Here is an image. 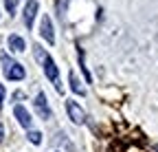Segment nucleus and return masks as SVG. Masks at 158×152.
<instances>
[{
    "label": "nucleus",
    "instance_id": "nucleus-1",
    "mask_svg": "<svg viewBox=\"0 0 158 152\" xmlns=\"http://www.w3.org/2000/svg\"><path fill=\"white\" fill-rule=\"evenodd\" d=\"M2 64H5V75H7V80H13V82H20V80H24V68L22 64H18L13 60H9L7 55H2Z\"/></svg>",
    "mask_w": 158,
    "mask_h": 152
},
{
    "label": "nucleus",
    "instance_id": "nucleus-2",
    "mask_svg": "<svg viewBox=\"0 0 158 152\" xmlns=\"http://www.w3.org/2000/svg\"><path fill=\"white\" fill-rule=\"evenodd\" d=\"M44 75H46V77L55 84V88L59 90V93H62V82H59V71H57V66H55V62L51 60V58H46L44 62Z\"/></svg>",
    "mask_w": 158,
    "mask_h": 152
},
{
    "label": "nucleus",
    "instance_id": "nucleus-3",
    "mask_svg": "<svg viewBox=\"0 0 158 152\" xmlns=\"http://www.w3.org/2000/svg\"><path fill=\"white\" fill-rule=\"evenodd\" d=\"M35 108H37V115H40V119H51V108H48V104H46V95L44 93H37V97H35Z\"/></svg>",
    "mask_w": 158,
    "mask_h": 152
},
{
    "label": "nucleus",
    "instance_id": "nucleus-4",
    "mask_svg": "<svg viewBox=\"0 0 158 152\" xmlns=\"http://www.w3.org/2000/svg\"><path fill=\"white\" fill-rule=\"evenodd\" d=\"M66 112H68V117L79 126V124H84L86 121V112L81 110V108H79L75 102H66Z\"/></svg>",
    "mask_w": 158,
    "mask_h": 152
},
{
    "label": "nucleus",
    "instance_id": "nucleus-5",
    "mask_svg": "<svg viewBox=\"0 0 158 152\" xmlns=\"http://www.w3.org/2000/svg\"><path fill=\"white\" fill-rule=\"evenodd\" d=\"M40 33H42V37H44L48 44H55V33H53V24H51V18H48V15L42 18V27H40Z\"/></svg>",
    "mask_w": 158,
    "mask_h": 152
},
{
    "label": "nucleus",
    "instance_id": "nucleus-6",
    "mask_svg": "<svg viewBox=\"0 0 158 152\" xmlns=\"http://www.w3.org/2000/svg\"><path fill=\"white\" fill-rule=\"evenodd\" d=\"M13 115H15V119L20 121V126L31 128V115H29V110H27L22 104H18V106L13 108Z\"/></svg>",
    "mask_w": 158,
    "mask_h": 152
},
{
    "label": "nucleus",
    "instance_id": "nucleus-7",
    "mask_svg": "<svg viewBox=\"0 0 158 152\" xmlns=\"http://www.w3.org/2000/svg\"><path fill=\"white\" fill-rule=\"evenodd\" d=\"M22 13H24V24H27V29H31V27H33V20H35V13H37V2H35V0H29Z\"/></svg>",
    "mask_w": 158,
    "mask_h": 152
},
{
    "label": "nucleus",
    "instance_id": "nucleus-8",
    "mask_svg": "<svg viewBox=\"0 0 158 152\" xmlns=\"http://www.w3.org/2000/svg\"><path fill=\"white\" fill-rule=\"evenodd\" d=\"M24 40L20 35H9V49L11 51H15V53H20V51H24Z\"/></svg>",
    "mask_w": 158,
    "mask_h": 152
},
{
    "label": "nucleus",
    "instance_id": "nucleus-9",
    "mask_svg": "<svg viewBox=\"0 0 158 152\" xmlns=\"http://www.w3.org/2000/svg\"><path fill=\"white\" fill-rule=\"evenodd\" d=\"M70 88H73V93L75 95H86V88L81 86V82H79V77L70 71Z\"/></svg>",
    "mask_w": 158,
    "mask_h": 152
},
{
    "label": "nucleus",
    "instance_id": "nucleus-10",
    "mask_svg": "<svg viewBox=\"0 0 158 152\" xmlns=\"http://www.w3.org/2000/svg\"><path fill=\"white\" fill-rule=\"evenodd\" d=\"M29 141L33 145H40V143H42V132H40V130H31L29 132Z\"/></svg>",
    "mask_w": 158,
    "mask_h": 152
},
{
    "label": "nucleus",
    "instance_id": "nucleus-11",
    "mask_svg": "<svg viewBox=\"0 0 158 152\" xmlns=\"http://www.w3.org/2000/svg\"><path fill=\"white\" fill-rule=\"evenodd\" d=\"M48 58V55H46V51L42 49V46H35V60H40V62H44Z\"/></svg>",
    "mask_w": 158,
    "mask_h": 152
},
{
    "label": "nucleus",
    "instance_id": "nucleus-12",
    "mask_svg": "<svg viewBox=\"0 0 158 152\" xmlns=\"http://www.w3.org/2000/svg\"><path fill=\"white\" fill-rule=\"evenodd\" d=\"M5 5H7V11H9V13L15 11V0H5Z\"/></svg>",
    "mask_w": 158,
    "mask_h": 152
},
{
    "label": "nucleus",
    "instance_id": "nucleus-13",
    "mask_svg": "<svg viewBox=\"0 0 158 152\" xmlns=\"http://www.w3.org/2000/svg\"><path fill=\"white\" fill-rule=\"evenodd\" d=\"M2 102H5V86L0 84V110H2Z\"/></svg>",
    "mask_w": 158,
    "mask_h": 152
},
{
    "label": "nucleus",
    "instance_id": "nucleus-14",
    "mask_svg": "<svg viewBox=\"0 0 158 152\" xmlns=\"http://www.w3.org/2000/svg\"><path fill=\"white\" fill-rule=\"evenodd\" d=\"M5 139V128H2V124H0V141Z\"/></svg>",
    "mask_w": 158,
    "mask_h": 152
}]
</instances>
